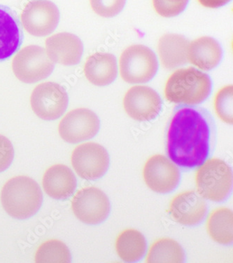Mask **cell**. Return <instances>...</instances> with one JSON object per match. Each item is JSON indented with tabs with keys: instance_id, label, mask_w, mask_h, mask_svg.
<instances>
[{
	"instance_id": "cell-23",
	"label": "cell",
	"mask_w": 233,
	"mask_h": 263,
	"mask_svg": "<svg viewBox=\"0 0 233 263\" xmlns=\"http://www.w3.org/2000/svg\"><path fill=\"white\" fill-rule=\"evenodd\" d=\"M184 260V251L177 241L171 238H160L150 246L145 262L181 263Z\"/></svg>"
},
{
	"instance_id": "cell-13",
	"label": "cell",
	"mask_w": 233,
	"mask_h": 263,
	"mask_svg": "<svg viewBox=\"0 0 233 263\" xmlns=\"http://www.w3.org/2000/svg\"><path fill=\"white\" fill-rule=\"evenodd\" d=\"M123 107L128 115L138 122L155 120L162 109V100L150 86H135L126 92Z\"/></svg>"
},
{
	"instance_id": "cell-7",
	"label": "cell",
	"mask_w": 233,
	"mask_h": 263,
	"mask_svg": "<svg viewBox=\"0 0 233 263\" xmlns=\"http://www.w3.org/2000/svg\"><path fill=\"white\" fill-rule=\"evenodd\" d=\"M68 104V92L56 82L38 84L30 96L32 111L43 120H58L66 112Z\"/></svg>"
},
{
	"instance_id": "cell-27",
	"label": "cell",
	"mask_w": 233,
	"mask_h": 263,
	"mask_svg": "<svg viewBox=\"0 0 233 263\" xmlns=\"http://www.w3.org/2000/svg\"><path fill=\"white\" fill-rule=\"evenodd\" d=\"M189 0H152L156 13L165 18L178 16L186 9Z\"/></svg>"
},
{
	"instance_id": "cell-10",
	"label": "cell",
	"mask_w": 233,
	"mask_h": 263,
	"mask_svg": "<svg viewBox=\"0 0 233 263\" xmlns=\"http://www.w3.org/2000/svg\"><path fill=\"white\" fill-rule=\"evenodd\" d=\"M22 26L32 36H45L52 33L60 22L57 6L47 0H34L21 13Z\"/></svg>"
},
{
	"instance_id": "cell-18",
	"label": "cell",
	"mask_w": 233,
	"mask_h": 263,
	"mask_svg": "<svg viewBox=\"0 0 233 263\" xmlns=\"http://www.w3.org/2000/svg\"><path fill=\"white\" fill-rule=\"evenodd\" d=\"M83 72L88 81L93 85H110L117 78L116 57L110 53L98 52L89 55L84 64Z\"/></svg>"
},
{
	"instance_id": "cell-21",
	"label": "cell",
	"mask_w": 233,
	"mask_h": 263,
	"mask_svg": "<svg viewBox=\"0 0 233 263\" xmlns=\"http://www.w3.org/2000/svg\"><path fill=\"white\" fill-rule=\"evenodd\" d=\"M146 247L144 236L137 230H123L116 239V253L125 262H133L140 260L146 253Z\"/></svg>"
},
{
	"instance_id": "cell-20",
	"label": "cell",
	"mask_w": 233,
	"mask_h": 263,
	"mask_svg": "<svg viewBox=\"0 0 233 263\" xmlns=\"http://www.w3.org/2000/svg\"><path fill=\"white\" fill-rule=\"evenodd\" d=\"M189 42L180 34H165L160 38L158 51L160 62L167 70L182 66L188 62L187 51Z\"/></svg>"
},
{
	"instance_id": "cell-5",
	"label": "cell",
	"mask_w": 233,
	"mask_h": 263,
	"mask_svg": "<svg viewBox=\"0 0 233 263\" xmlns=\"http://www.w3.org/2000/svg\"><path fill=\"white\" fill-rule=\"evenodd\" d=\"M120 74L129 84H144L151 81L158 72L157 58L146 46H130L119 59Z\"/></svg>"
},
{
	"instance_id": "cell-4",
	"label": "cell",
	"mask_w": 233,
	"mask_h": 263,
	"mask_svg": "<svg viewBox=\"0 0 233 263\" xmlns=\"http://www.w3.org/2000/svg\"><path fill=\"white\" fill-rule=\"evenodd\" d=\"M196 183L198 193L204 199L215 202L225 201L232 190V170L220 159H208L197 171Z\"/></svg>"
},
{
	"instance_id": "cell-3",
	"label": "cell",
	"mask_w": 233,
	"mask_h": 263,
	"mask_svg": "<svg viewBox=\"0 0 233 263\" xmlns=\"http://www.w3.org/2000/svg\"><path fill=\"white\" fill-rule=\"evenodd\" d=\"M209 76L194 68L176 70L165 86L166 99L176 104L197 105L203 103L211 91Z\"/></svg>"
},
{
	"instance_id": "cell-22",
	"label": "cell",
	"mask_w": 233,
	"mask_h": 263,
	"mask_svg": "<svg viewBox=\"0 0 233 263\" xmlns=\"http://www.w3.org/2000/svg\"><path fill=\"white\" fill-rule=\"evenodd\" d=\"M232 211L225 207L215 209L207 220V230L209 237L223 245L232 243L233 240Z\"/></svg>"
},
{
	"instance_id": "cell-17",
	"label": "cell",
	"mask_w": 233,
	"mask_h": 263,
	"mask_svg": "<svg viewBox=\"0 0 233 263\" xmlns=\"http://www.w3.org/2000/svg\"><path fill=\"white\" fill-rule=\"evenodd\" d=\"M45 193L55 199H66L75 191L77 182L74 173L68 166L55 164L46 171L42 178Z\"/></svg>"
},
{
	"instance_id": "cell-29",
	"label": "cell",
	"mask_w": 233,
	"mask_h": 263,
	"mask_svg": "<svg viewBox=\"0 0 233 263\" xmlns=\"http://www.w3.org/2000/svg\"><path fill=\"white\" fill-rule=\"evenodd\" d=\"M198 3L204 7L217 9L230 3L231 0H198Z\"/></svg>"
},
{
	"instance_id": "cell-2",
	"label": "cell",
	"mask_w": 233,
	"mask_h": 263,
	"mask_svg": "<svg viewBox=\"0 0 233 263\" xmlns=\"http://www.w3.org/2000/svg\"><path fill=\"white\" fill-rule=\"evenodd\" d=\"M43 201L41 188L28 176L11 178L4 185L1 202L7 214L15 219L24 220L34 216Z\"/></svg>"
},
{
	"instance_id": "cell-16",
	"label": "cell",
	"mask_w": 233,
	"mask_h": 263,
	"mask_svg": "<svg viewBox=\"0 0 233 263\" xmlns=\"http://www.w3.org/2000/svg\"><path fill=\"white\" fill-rule=\"evenodd\" d=\"M24 40L22 24L16 11L0 5V63L18 52Z\"/></svg>"
},
{
	"instance_id": "cell-14",
	"label": "cell",
	"mask_w": 233,
	"mask_h": 263,
	"mask_svg": "<svg viewBox=\"0 0 233 263\" xmlns=\"http://www.w3.org/2000/svg\"><path fill=\"white\" fill-rule=\"evenodd\" d=\"M207 212L205 199L193 191L178 194L170 203L169 213L172 218L183 226H193L200 223Z\"/></svg>"
},
{
	"instance_id": "cell-9",
	"label": "cell",
	"mask_w": 233,
	"mask_h": 263,
	"mask_svg": "<svg viewBox=\"0 0 233 263\" xmlns=\"http://www.w3.org/2000/svg\"><path fill=\"white\" fill-rule=\"evenodd\" d=\"M72 210L80 221L87 224L104 222L110 214V201L104 192L96 187L82 188L74 196Z\"/></svg>"
},
{
	"instance_id": "cell-28",
	"label": "cell",
	"mask_w": 233,
	"mask_h": 263,
	"mask_svg": "<svg viewBox=\"0 0 233 263\" xmlns=\"http://www.w3.org/2000/svg\"><path fill=\"white\" fill-rule=\"evenodd\" d=\"M14 157V149L8 138L0 135V173L11 166Z\"/></svg>"
},
{
	"instance_id": "cell-19",
	"label": "cell",
	"mask_w": 233,
	"mask_h": 263,
	"mask_svg": "<svg viewBox=\"0 0 233 263\" xmlns=\"http://www.w3.org/2000/svg\"><path fill=\"white\" fill-rule=\"evenodd\" d=\"M222 57L221 45L210 36H202L189 43L187 59L200 70H213L221 62Z\"/></svg>"
},
{
	"instance_id": "cell-15",
	"label": "cell",
	"mask_w": 233,
	"mask_h": 263,
	"mask_svg": "<svg viewBox=\"0 0 233 263\" xmlns=\"http://www.w3.org/2000/svg\"><path fill=\"white\" fill-rule=\"evenodd\" d=\"M46 52L53 63L72 66L81 61L83 53L81 40L70 32L53 34L45 41Z\"/></svg>"
},
{
	"instance_id": "cell-24",
	"label": "cell",
	"mask_w": 233,
	"mask_h": 263,
	"mask_svg": "<svg viewBox=\"0 0 233 263\" xmlns=\"http://www.w3.org/2000/svg\"><path fill=\"white\" fill-rule=\"evenodd\" d=\"M38 263H68L71 262V253L66 243L52 239L42 243L35 254Z\"/></svg>"
},
{
	"instance_id": "cell-12",
	"label": "cell",
	"mask_w": 233,
	"mask_h": 263,
	"mask_svg": "<svg viewBox=\"0 0 233 263\" xmlns=\"http://www.w3.org/2000/svg\"><path fill=\"white\" fill-rule=\"evenodd\" d=\"M142 174L148 187L160 194L173 192L178 186L181 178L177 165L162 155H153L147 159Z\"/></svg>"
},
{
	"instance_id": "cell-25",
	"label": "cell",
	"mask_w": 233,
	"mask_h": 263,
	"mask_svg": "<svg viewBox=\"0 0 233 263\" xmlns=\"http://www.w3.org/2000/svg\"><path fill=\"white\" fill-rule=\"evenodd\" d=\"M232 85L225 86L217 92L215 99V109L223 122L232 124Z\"/></svg>"
},
{
	"instance_id": "cell-1",
	"label": "cell",
	"mask_w": 233,
	"mask_h": 263,
	"mask_svg": "<svg viewBox=\"0 0 233 263\" xmlns=\"http://www.w3.org/2000/svg\"><path fill=\"white\" fill-rule=\"evenodd\" d=\"M167 152L182 168H194L207 160L211 152V128L203 112L192 107L175 112L167 130Z\"/></svg>"
},
{
	"instance_id": "cell-26",
	"label": "cell",
	"mask_w": 233,
	"mask_h": 263,
	"mask_svg": "<svg viewBox=\"0 0 233 263\" xmlns=\"http://www.w3.org/2000/svg\"><path fill=\"white\" fill-rule=\"evenodd\" d=\"M126 0H90V5L95 13L104 18L117 16L125 7Z\"/></svg>"
},
{
	"instance_id": "cell-6",
	"label": "cell",
	"mask_w": 233,
	"mask_h": 263,
	"mask_svg": "<svg viewBox=\"0 0 233 263\" xmlns=\"http://www.w3.org/2000/svg\"><path fill=\"white\" fill-rule=\"evenodd\" d=\"M15 77L26 84L37 83L52 74L54 63L39 46H26L13 57L11 63Z\"/></svg>"
},
{
	"instance_id": "cell-8",
	"label": "cell",
	"mask_w": 233,
	"mask_h": 263,
	"mask_svg": "<svg viewBox=\"0 0 233 263\" xmlns=\"http://www.w3.org/2000/svg\"><path fill=\"white\" fill-rule=\"evenodd\" d=\"M71 162L80 178L96 180L103 177L110 166V156L100 144L89 142L76 146L72 152Z\"/></svg>"
},
{
	"instance_id": "cell-11",
	"label": "cell",
	"mask_w": 233,
	"mask_h": 263,
	"mask_svg": "<svg viewBox=\"0 0 233 263\" xmlns=\"http://www.w3.org/2000/svg\"><path fill=\"white\" fill-rule=\"evenodd\" d=\"M100 128V121L94 112L87 108L70 111L61 120L58 133L69 143H79L95 137Z\"/></svg>"
}]
</instances>
